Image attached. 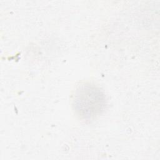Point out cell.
<instances>
[{
  "instance_id": "1",
  "label": "cell",
  "mask_w": 160,
  "mask_h": 160,
  "mask_svg": "<svg viewBox=\"0 0 160 160\" xmlns=\"http://www.w3.org/2000/svg\"><path fill=\"white\" fill-rule=\"evenodd\" d=\"M105 96L97 87L89 84L79 86L76 91L73 106L81 118L91 119L103 111L106 104Z\"/></svg>"
}]
</instances>
